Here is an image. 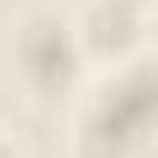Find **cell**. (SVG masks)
Instances as JSON below:
<instances>
[{"label":"cell","mask_w":158,"mask_h":158,"mask_svg":"<svg viewBox=\"0 0 158 158\" xmlns=\"http://www.w3.org/2000/svg\"><path fill=\"white\" fill-rule=\"evenodd\" d=\"M0 158H6V152H0Z\"/></svg>","instance_id":"cell-1"}]
</instances>
